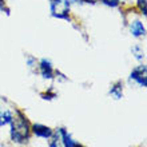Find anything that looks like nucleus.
I'll list each match as a JSON object with an SVG mask.
<instances>
[{
  "label": "nucleus",
  "mask_w": 147,
  "mask_h": 147,
  "mask_svg": "<svg viewBox=\"0 0 147 147\" xmlns=\"http://www.w3.org/2000/svg\"><path fill=\"white\" fill-rule=\"evenodd\" d=\"M31 122L23 111L13 110V119L9 123V140L15 144H26L31 139Z\"/></svg>",
  "instance_id": "nucleus-1"
},
{
  "label": "nucleus",
  "mask_w": 147,
  "mask_h": 147,
  "mask_svg": "<svg viewBox=\"0 0 147 147\" xmlns=\"http://www.w3.org/2000/svg\"><path fill=\"white\" fill-rule=\"evenodd\" d=\"M50 13L52 18L71 22V5L68 0H48Z\"/></svg>",
  "instance_id": "nucleus-2"
},
{
  "label": "nucleus",
  "mask_w": 147,
  "mask_h": 147,
  "mask_svg": "<svg viewBox=\"0 0 147 147\" xmlns=\"http://www.w3.org/2000/svg\"><path fill=\"white\" fill-rule=\"evenodd\" d=\"M128 82L136 84L139 88H146L147 86V66L144 63H139L130 72Z\"/></svg>",
  "instance_id": "nucleus-3"
},
{
  "label": "nucleus",
  "mask_w": 147,
  "mask_h": 147,
  "mask_svg": "<svg viewBox=\"0 0 147 147\" xmlns=\"http://www.w3.org/2000/svg\"><path fill=\"white\" fill-rule=\"evenodd\" d=\"M38 71L44 80H54L55 79V71L56 70L54 68V64L50 59L42 58L40 60H38Z\"/></svg>",
  "instance_id": "nucleus-4"
},
{
  "label": "nucleus",
  "mask_w": 147,
  "mask_h": 147,
  "mask_svg": "<svg viewBox=\"0 0 147 147\" xmlns=\"http://www.w3.org/2000/svg\"><path fill=\"white\" fill-rule=\"evenodd\" d=\"M54 131L50 126H46V124L42 123H32L31 124V132L32 135L36 136V138H40V139H46L48 140L51 136L54 135Z\"/></svg>",
  "instance_id": "nucleus-5"
},
{
  "label": "nucleus",
  "mask_w": 147,
  "mask_h": 147,
  "mask_svg": "<svg viewBox=\"0 0 147 147\" xmlns=\"http://www.w3.org/2000/svg\"><path fill=\"white\" fill-rule=\"evenodd\" d=\"M130 35L135 39H142L146 36V26L140 19H131L128 22Z\"/></svg>",
  "instance_id": "nucleus-6"
},
{
  "label": "nucleus",
  "mask_w": 147,
  "mask_h": 147,
  "mask_svg": "<svg viewBox=\"0 0 147 147\" xmlns=\"http://www.w3.org/2000/svg\"><path fill=\"white\" fill-rule=\"evenodd\" d=\"M55 131L58 132L62 147H76L78 146V142L72 138V135L68 132V130H66L64 127H59Z\"/></svg>",
  "instance_id": "nucleus-7"
},
{
  "label": "nucleus",
  "mask_w": 147,
  "mask_h": 147,
  "mask_svg": "<svg viewBox=\"0 0 147 147\" xmlns=\"http://www.w3.org/2000/svg\"><path fill=\"white\" fill-rule=\"evenodd\" d=\"M123 90H124L123 82L122 80L115 82L109 88V96L112 98L114 100H120V99H123Z\"/></svg>",
  "instance_id": "nucleus-8"
},
{
  "label": "nucleus",
  "mask_w": 147,
  "mask_h": 147,
  "mask_svg": "<svg viewBox=\"0 0 147 147\" xmlns=\"http://www.w3.org/2000/svg\"><path fill=\"white\" fill-rule=\"evenodd\" d=\"M13 119V111L7 107H0V128L9 126Z\"/></svg>",
  "instance_id": "nucleus-9"
},
{
  "label": "nucleus",
  "mask_w": 147,
  "mask_h": 147,
  "mask_svg": "<svg viewBox=\"0 0 147 147\" xmlns=\"http://www.w3.org/2000/svg\"><path fill=\"white\" fill-rule=\"evenodd\" d=\"M131 54L134 56V59L138 60L139 63L144 62V59H146V51H144V48L140 44H134L131 47Z\"/></svg>",
  "instance_id": "nucleus-10"
},
{
  "label": "nucleus",
  "mask_w": 147,
  "mask_h": 147,
  "mask_svg": "<svg viewBox=\"0 0 147 147\" xmlns=\"http://www.w3.org/2000/svg\"><path fill=\"white\" fill-rule=\"evenodd\" d=\"M96 1H100L103 5L110 8H119L122 4H124L127 0H96Z\"/></svg>",
  "instance_id": "nucleus-11"
},
{
  "label": "nucleus",
  "mask_w": 147,
  "mask_h": 147,
  "mask_svg": "<svg viewBox=\"0 0 147 147\" xmlns=\"http://www.w3.org/2000/svg\"><path fill=\"white\" fill-rule=\"evenodd\" d=\"M135 5H136V8L139 9L140 15L143 16V18H146V15H147V0H136Z\"/></svg>",
  "instance_id": "nucleus-12"
},
{
  "label": "nucleus",
  "mask_w": 147,
  "mask_h": 147,
  "mask_svg": "<svg viewBox=\"0 0 147 147\" xmlns=\"http://www.w3.org/2000/svg\"><path fill=\"white\" fill-rule=\"evenodd\" d=\"M40 98H42L43 100H54L55 98H58V94L55 92V91H52V88H50L40 94Z\"/></svg>",
  "instance_id": "nucleus-13"
},
{
  "label": "nucleus",
  "mask_w": 147,
  "mask_h": 147,
  "mask_svg": "<svg viewBox=\"0 0 147 147\" xmlns=\"http://www.w3.org/2000/svg\"><path fill=\"white\" fill-rule=\"evenodd\" d=\"M48 147H62L60 140H59V135L56 131H54V135L48 139Z\"/></svg>",
  "instance_id": "nucleus-14"
},
{
  "label": "nucleus",
  "mask_w": 147,
  "mask_h": 147,
  "mask_svg": "<svg viewBox=\"0 0 147 147\" xmlns=\"http://www.w3.org/2000/svg\"><path fill=\"white\" fill-rule=\"evenodd\" d=\"M26 62H27V66L30 67V68L38 67V60H36L34 56H31V55H27V56H26Z\"/></svg>",
  "instance_id": "nucleus-15"
},
{
  "label": "nucleus",
  "mask_w": 147,
  "mask_h": 147,
  "mask_svg": "<svg viewBox=\"0 0 147 147\" xmlns=\"http://www.w3.org/2000/svg\"><path fill=\"white\" fill-rule=\"evenodd\" d=\"M0 11H5V13L9 15V9L5 7V0H0Z\"/></svg>",
  "instance_id": "nucleus-16"
},
{
  "label": "nucleus",
  "mask_w": 147,
  "mask_h": 147,
  "mask_svg": "<svg viewBox=\"0 0 147 147\" xmlns=\"http://www.w3.org/2000/svg\"><path fill=\"white\" fill-rule=\"evenodd\" d=\"M71 4H78V5H82V4H84L83 0H68Z\"/></svg>",
  "instance_id": "nucleus-17"
},
{
  "label": "nucleus",
  "mask_w": 147,
  "mask_h": 147,
  "mask_svg": "<svg viewBox=\"0 0 147 147\" xmlns=\"http://www.w3.org/2000/svg\"><path fill=\"white\" fill-rule=\"evenodd\" d=\"M76 147H86V146H83V144H80V143H78V146Z\"/></svg>",
  "instance_id": "nucleus-18"
}]
</instances>
